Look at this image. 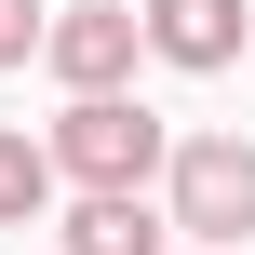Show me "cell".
Masks as SVG:
<instances>
[{"instance_id":"obj_1","label":"cell","mask_w":255,"mask_h":255,"mask_svg":"<svg viewBox=\"0 0 255 255\" xmlns=\"http://www.w3.org/2000/svg\"><path fill=\"white\" fill-rule=\"evenodd\" d=\"M161 229L188 255H242L255 242V134H175V161H161Z\"/></svg>"},{"instance_id":"obj_2","label":"cell","mask_w":255,"mask_h":255,"mask_svg":"<svg viewBox=\"0 0 255 255\" xmlns=\"http://www.w3.org/2000/svg\"><path fill=\"white\" fill-rule=\"evenodd\" d=\"M40 148H54V188H161L175 121L134 108V94H67V121H54Z\"/></svg>"},{"instance_id":"obj_3","label":"cell","mask_w":255,"mask_h":255,"mask_svg":"<svg viewBox=\"0 0 255 255\" xmlns=\"http://www.w3.org/2000/svg\"><path fill=\"white\" fill-rule=\"evenodd\" d=\"M134 54H148L134 0H40V67H54L67 94H121Z\"/></svg>"},{"instance_id":"obj_4","label":"cell","mask_w":255,"mask_h":255,"mask_svg":"<svg viewBox=\"0 0 255 255\" xmlns=\"http://www.w3.org/2000/svg\"><path fill=\"white\" fill-rule=\"evenodd\" d=\"M134 27H148V54H161V67H188V81L242 67V40H255L242 0H134Z\"/></svg>"},{"instance_id":"obj_5","label":"cell","mask_w":255,"mask_h":255,"mask_svg":"<svg viewBox=\"0 0 255 255\" xmlns=\"http://www.w3.org/2000/svg\"><path fill=\"white\" fill-rule=\"evenodd\" d=\"M54 229H67L54 255H175V229H161V202H148V188H81Z\"/></svg>"},{"instance_id":"obj_6","label":"cell","mask_w":255,"mask_h":255,"mask_svg":"<svg viewBox=\"0 0 255 255\" xmlns=\"http://www.w3.org/2000/svg\"><path fill=\"white\" fill-rule=\"evenodd\" d=\"M0 229H54V148L0 121Z\"/></svg>"},{"instance_id":"obj_7","label":"cell","mask_w":255,"mask_h":255,"mask_svg":"<svg viewBox=\"0 0 255 255\" xmlns=\"http://www.w3.org/2000/svg\"><path fill=\"white\" fill-rule=\"evenodd\" d=\"M40 54V0H0V67H27Z\"/></svg>"},{"instance_id":"obj_8","label":"cell","mask_w":255,"mask_h":255,"mask_svg":"<svg viewBox=\"0 0 255 255\" xmlns=\"http://www.w3.org/2000/svg\"><path fill=\"white\" fill-rule=\"evenodd\" d=\"M175 255H188V242H175Z\"/></svg>"}]
</instances>
